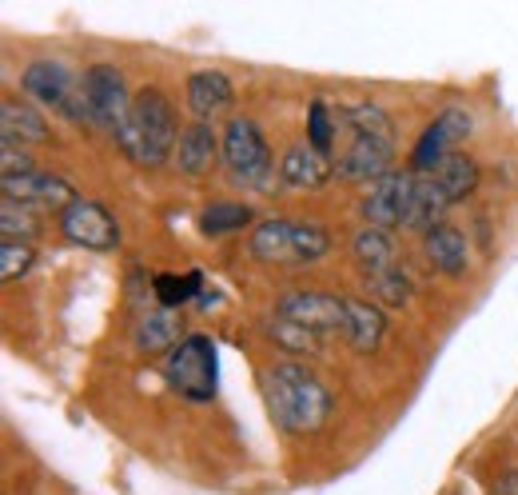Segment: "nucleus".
Wrapping results in <instances>:
<instances>
[{
    "mask_svg": "<svg viewBox=\"0 0 518 495\" xmlns=\"http://www.w3.org/2000/svg\"><path fill=\"white\" fill-rule=\"evenodd\" d=\"M224 168L232 172L236 184H248V188H263L271 180L275 156H271V144H267V136H263L256 120H248V116L228 120V128H224Z\"/></svg>",
    "mask_w": 518,
    "mask_h": 495,
    "instance_id": "nucleus-6",
    "label": "nucleus"
},
{
    "mask_svg": "<svg viewBox=\"0 0 518 495\" xmlns=\"http://www.w3.org/2000/svg\"><path fill=\"white\" fill-rule=\"evenodd\" d=\"M180 324H176V312L172 308H160V312H144L140 324H136V348L140 352H172L180 344Z\"/></svg>",
    "mask_w": 518,
    "mask_h": 495,
    "instance_id": "nucleus-23",
    "label": "nucleus"
},
{
    "mask_svg": "<svg viewBox=\"0 0 518 495\" xmlns=\"http://www.w3.org/2000/svg\"><path fill=\"white\" fill-rule=\"evenodd\" d=\"M0 220H4V240H24L28 244V236L36 232V212L16 204V200H8V196L0 204Z\"/></svg>",
    "mask_w": 518,
    "mask_h": 495,
    "instance_id": "nucleus-29",
    "label": "nucleus"
},
{
    "mask_svg": "<svg viewBox=\"0 0 518 495\" xmlns=\"http://www.w3.org/2000/svg\"><path fill=\"white\" fill-rule=\"evenodd\" d=\"M267 332H271V340H275L283 352H319V348H323V336H315V332H307L303 324H291V320H283V316H271Z\"/></svg>",
    "mask_w": 518,
    "mask_h": 495,
    "instance_id": "nucleus-28",
    "label": "nucleus"
},
{
    "mask_svg": "<svg viewBox=\"0 0 518 495\" xmlns=\"http://www.w3.org/2000/svg\"><path fill=\"white\" fill-rule=\"evenodd\" d=\"M56 220H60L64 240L76 244V248H88V252H116V244H120V224H116V216H112L100 200L76 196Z\"/></svg>",
    "mask_w": 518,
    "mask_h": 495,
    "instance_id": "nucleus-9",
    "label": "nucleus"
},
{
    "mask_svg": "<svg viewBox=\"0 0 518 495\" xmlns=\"http://www.w3.org/2000/svg\"><path fill=\"white\" fill-rule=\"evenodd\" d=\"M4 196L16 200V204H24V208H32L36 216L40 212H56L60 216L76 200V192H72L68 180H60L52 172H40V168L20 172V176H4Z\"/></svg>",
    "mask_w": 518,
    "mask_h": 495,
    "instance_id": "nucleus-13",
    "label": "nucleus"
},
{
    "mask_svg": "<svg viewBox=\"0 0 518 495\" xmlns=\"http://www.w3.org/2000/svg\"><path fill=\"white\" fill-rule=\"evenodd\" d=\"M351 252H355V264H359L367 276H379V272H387V268L399 264V260H395V240H391V232H379V228H367V224L355 232Z\"/></svg>",
    "mask_w": 518,
    "mask_h": 495,
    "instance_id": "nucleus-22",
    "label": "nucleus"
},
{
    "mask_svg": "<svg viewBox=\"0 0 518 495\" xmlns=\"http://www.w3.org/2000/svg\"><path fill=\"white\" fill-rule=\"evenodd\" d=\"M411 188H415V172H391L383 180H375L367 192H363V224L367 228H379V232H395L407 216V200H411Z\"/></svg>",
    "mask_w": 518,
    "mask_h": 495,
    "instance_id": "nucleus-12",
    "label": "nucleus"
},
{
    "mask_svg": "<svg viewBox=\"0 0 518 495\" xmlns=\"http://www.w3.org/2000/svg\"><path fill=\"white\" fill-rule=\"evenodd\" d=\"M220 156H224V136H216L212 124L192 120V124H184V132H180V144H176L172 164H176V172L200 180V176L212 172V164H216Z\"/></svg>",
    "mask_w": 518,
    "mask_h": 495,
    "instance_id": "nucleus-14",
    "label": "nucleus"
},
{
    "mask_svg": "<svg viewBox=\"0 0 518 495\" xmlns=\"http://www.w3.org/2000/svg\"><path fill=\"white\" fill-rule=\"evenodd\" d=\"M367 284H371L375 300L387 304V308H403V304L411 300V276H407L399 264L387 268V272H379V276H367Z\"/></svg>",
    "mask_w": 518,
    "mask_h": 495,
    "instance_id": "nucleus-27",
    "label": "nucleus"
},
{
    "mask_svg": "<svg viewBox=\"0 0 518 495\" xmlns=\"http://www.w3.org/2000/svg\"><path fill=\"white\" fill-rule=\"evenodd\" d=\"M263 400H267L271 424L287 436H315L327 428L335 412L331 388L307 364H295V360H279L263 372Z\"/></svg>",
    "mask_w": 518,
    "mask_h": 495,
    "instance_id": "nucleus-1",
    "label": "nucleus"
},
{
    "mask_svg": "<svg viewBox=\"0 0 518 495\" xmlns=\"http://www.w3.org/2000/svg\"><path fill=\"white\" fill-rule=\"evenodd\" d=\"M499 492H503V495H518V472H511V476L499 484Z\"/></svg>",
    "mask_w": 518,
    "mask_h": 495,
    "instance_id": "nucleus-31",
    "label": "nucleus"
},
{
    "mask_svg": "<svg viewBox=\"0 0 518 495\" xmlns=\"http://www.w3.org/2000/svg\"><path fill=\"white\" fill-rule=\"evenodd\" d=\"M387 332V316L379 304L371 300H347V324H343V340L355 352H375L379 340Z\"/></svg>",
    "mask_w": 518,
    "mask_h": 495,
    "instance_id": "nucleus-20",
    "label": "nucleus"
},
{
    "mask_svg": "<svg viewBox=\"0 0 518 495\" xmlns=\"http://www.w3.org/2000/svg\"><path fill=\"white\" fill-rule=\"evenodd\" d=\"M180 132L184 128H180L176 104L164 96V88H140L132 100L128 128L120 132V148L128 152V160H136L144 168H160L164 160L176 156Z\"/></svg>",
    "mask_w": 518,
    "mask_h": 495,
    "instance_id": "nucleus-2",
    "label": "nucleus"
},
{
    "mask_svg": "<svg viewBox=\"0 0 518 495\" xmlns=\"http://www.w3.org/2000/svg\"><path fill=\"white\" fill-rule=\"evenodd\" d=\"M236 104V84L228 80V72L220 68H200L188 76V108L196 120L212 124L216 116H224Z\"/></svg>",
    "mask_w": 518,
    "mask_h": 495,
    "instance_id": "nucleus-15",
    "label": "nucleus"
},
{
    "mask_svg": "<svg viewBox=\"0 0 518 495\" xmlns=\"http://www.w3.org/2000/svg\"><path fill=\"white\" fill-rule=\"evenodd\" d=\"M248 248L259 264H315L331 252V236L319 220L267 216L252 228Z\"/></svg>",
    "mask_w": 518,
    "mask_h": 495,
    "instance_id": "nucleus-3",
    "label": "nucleus"
},
{
    "mask_svg": "<svg viewBox=\"0 0 518 495\" xmlns=\"http://www.w3.org/2000/svg\"><path fill=\"white\" fill-rule=\"evenodd\" d=\"M84 100H88L92 124L120 140V132L128 128V116H132V100H136L124 84V72L108 60L88 64L84 68Z\"/></svg>",
    "mask_w": 518,
    "mask_h": 495,
    "instance_id": "nucleus-7",
    "label": "nucleus"
},
{
    "mask_svg": "<svg viewBox=\"0 0 518 495\" xmlns=\"http://www.w3.org/2000/svg\"><path fill=\"white\" fill-rule=\"evenodd\" d=\"M156 284V300H160V308H180V304H188V300H196L200 296V288H204V276L200 272H188V276H156L152 280Z\"/></svg>",
    "mask_w": 518,
    "mask_h": 495,
    "instance_id": "nucleus-25",
    "label": "nucleus"
},
{
    "mask_svg": "<svg viewBox=\"0 0 518 495\" xmlns=\"http://www.w3.org/2000/svg\"><path fill=\"white\" fill-rule=\"evenodd\" d=\"M431 176H435V184L443 188V196H447L451 204H459V200H467V196L479 188V160H475L471 152H451Z\"/></svg>",
    "mask_w": 518,
    "mask_h": 495,
    "instance_id": "nucleus-21",
    "label": "nucleus"
},
{
    "mask_svg": "<svg viewBox=\"0 0 518 495\" xmlns=\"http://www.w3.org/2000/svg\"><path fill=\"white\" fill-rule=\"evenodd\" d=\"M471 136V112L463 108H443L419 136L415 152H411V172L415 176H431L451 152H463L459 144Z\"/></svg>",
    "mask_w": 518,
    "mask_h": 495,
    "instance_id": "nucleus-10",
    "label": "nucleus"
},
{
    "mask_svg": "<svg viewBox=\"0 0 518 495\" xmlns=\"http://www.w3.org/2000/svg\"><path fill=\"white\" fill-rule=\"evenodd\" d=\"M20 88L32 104L52 108L72 124H92V112L84 100V76H76L64 60H32L20 72Z\"/></svg>",
    "mask_w": 518,
    "mask_h": 495,
    "instance_id": "nucleus-4",
    "label": "nucleus"
},
{
    "mask_svg": "<svg viewBox=\"0 0 518 495\" xmlns=\"http://www.w3.org/2000/svg\"><path fill=\"white\" fill-rule=\"evenodd\" d=\"M335 128H339V112H331L323 100H311V108H307V144L319 148L323 156H331Z\"/></svg>",
    "mask_w": 518,
    "mask_h": 495,
    "instance_id": "nucleus-26",
    "label": "nucleus"
},
{
    "mask_svg": "<svg viewBox=\"0 0 518 495\" xmlns=\"http://www.w3.org/2000/svg\"><path fill=\"white\" fill-rule=\"evenodd\" d=\"M252 224V208L240 204V200H216L200 212V232L204 236H232L240 228Z\"/></svg>",
    "mask_w": 518,
    "mask_h": 495,
    "instance_id": "nucleus-24",
    "label": "nucleus"
},
{
    "mask_svg": "<svg viewBox=\"0 0 518 495\" xmlns=\"http://www.w3.org/2000/svg\"><path fill=\"white\" fill-rule=\"evenodd\" d=\"M28 268H32V244H24V240H4V244H0V276H4V284L20 280Z\"/></svg>",
    "mask_w": 518,
    "mask_h": 495,
    "instance_id": "nucleus-30",
    "label": "nucleus"
},
{
    "mask_svg": "<svg viewBox=\"0 0 518 495\" xmlns=\"http://www.w3.org/2000/svg\"><path fill=\"white\" fill-rule=\"evenodd\" d=\"M279 176L291 188H319V184H327L335 176V156H323L319 148L299 140L279 156Z\"/></svg>",
    "mask_w": 518,
    "mask_h": 495,
    "instance_id": "nucleus-17",
    "label": "nucleus"
},
{
    "mask_svg": "<svg viewBox=\"0 0 518 495\" xmlns=\"http://www.w3.org/2000/svg\"><path fill=\"white\" fill-rule=\"evenodd\" d=\"M164 380L176 396L184 400H212L216 396V380H220V356H216V340L204 332L184 336L168 356H164Z\"/></svg>",
    "mask_w": 518,
    "mask_h": 495,
    "instance_id": "nucleus-5",
    "label": "nucleus"
},
{
    "mask_svg": "<svg viewBox=\"0 0 518 495\" xmlns=\"http://www.w3.org/2000/svg\"><path fill=\"white\" fill-rule=\"evenodd\" d=\"M395 136H371V132H347L343 152L335 156V176L347 184H375L391 176L395 168Z\"/></svg>",
    "mask_w": 518,
    "mask_h": 495,
    "instance_id": "nucleus-8",
    "label": "nucleus"
},
{
    "mask_svg": "<svg viewBox=\"0 0 518 495\" xmlns=\"http://www.w3.org/2000/svg\"><path fill=\"white\" fill-rule=\"evenodd\" d=\"M423 252H427V264H431L435 272H443V276H463L467 264H471V244H467V236L459 232V224H451V220L435 224V228L423 236Z\"/></svg>",
    "mask_w": 518,
    "mask_h": 495,
    "instance_id": "nucleus-18",
    "label": "nucleus"
},
{
    "mask_svg": "<svg viewBox=\"0 0 518 495\" xmlns=\"http://www.w3.org/2000/svg\"><path fill=\"white\" fill-rule=\"evenodd\" d=\"M0 128H4V144H16V148H24V144H48V136H52L44 112L32 100L16 96V92H8L0 100Z\"/></svg>",
    "mask_w": 518,
    "mask_h": 495,
    "instance_id": "nucleus-16",
    "label": "nucleus"
},
{
    "mask_svg": "<svg viewBox=\"0 0 518 495\" xmlns=\"http://www.w3.org/2000/svg\"><path fill=\"white\" fill-rule=\"evenodd\" d=\"M275 316L303 324L315 336H331L343 332L347 324V300L331 296V292H315V288H299V292H283L275 304Z\"/></svg>",
    "mask_w": 518,
    "mask_h": 495,
    "instance_id": "nucleus-11",
    "label": "nucleus"
},
{
    "mask_svg": "<svg viewBox=\"0 0 518 495\" xmlns=\"http://www.w3.org/2000/svg\"><path fill=\"white\" fill-rule=\"evenodd\" d=\"M447 208H451V200L443 196V188L435 184V176H415V188H411V200H407L403 228L427 236L435 224L447 220Z\"/></svg>",
    "mask_w": 518,
    "mask_h": 495,
    "instance_id": "nucleus-19",
    "label": "nucleus"
}]
</instances>
